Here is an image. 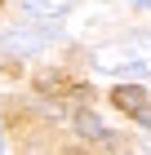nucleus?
Segmentation results:
<instances>
[{"mask_svg": "<svg viewBox=\"0 0 151 155\" xmlns=\"http://www.w3.org/2000/svg\"><path fill=\"white\" fill-rule=\"evenodd\" d=\"M133 115H138V124H142V129H151V107H142V111H133Z\"/></svg>", "mask_w": 151, "mask_h": 155, "instance_id": "6", "label": "nucleus"}, {"mask_svg": "<svg viewBox=\"0 0 151 155\" xmlns=\"http://www.w3.org/2000/svg\"><path fill=\"white\" fill-rule=\"evenodd\" d=\"M93 67L98 71H129L151 80V31H133L125 40H111V45L93 49Z\"/></svg>", "mask_w": 151, "mask_h": 155, "instance_id": "1", "label": "nucleus"}, {"mask_svg": "<svg viewBox=\"0 0 151 155\" xmlns=\"http://www.w3.org/2000/svg\"><path fill=\"white\" fill-rule=\"evenodd\" d=\"M31 13H40V18H62V13L71 9V0H22Z\"/></svg>", "mask_w": 151, "mask_h": 155, "instance_id": "5", "label": "nucleus"}, {"mask_svg": "<svg viewBox=\"0 0 151 155\" xmlns=\"http://www.w3.org/2000/svg\"><path fill=\"white\" fill-rule=\"evenodd\" d=\"M111 102H116L120 111L133 115V111L147 107V89H142V84H120V89H111Z\"/></svg>", "mask_w": 151, "mask_h": 155, "instance_id": "2", "label": "nucleus"}, {"mask_svg": "<svg viewBox=\"0 0 151 155\" xmlns=\"http://www.w3.org/2000/svg\"><path fill=\"white\" fill-rule=\"evenodd\" d=\"M133 5H147V9H151V0H133Z\"/></svg>", "mask_w": 151, "mask_h": 155, "instance_id": "7", "label": "nucleus"}, {"mask_svg": "<svg viewBox=\"0 0 151 155\" xmlns=\"http://www.w3.org/2000/svg\"><path fill=\"white\" fill-rule=\"evenodd\" d=\"M76 133H80V137H93V142H102V137H107L102 120L93 115V111H80V115H76Z\"/></svg>", "mask_w": 151, "mask_h": 155, "instance_id": "4", "label": "nucleus"}, {"mask_svg": "<svg viewBox=\"0 0 151 155\" xmlns=\"http://www.w3.org/2000/svg\"><path fill=\"white\" fill-rule=\"evenodd\" d=\"M5 49H9V53H40V49H45V36H36V31H9V36H5Z\"/></svg>", "mask_w": 151, "mask_h": 155, "instance_id": "3", "label": "nucleus"}]
</instances>
